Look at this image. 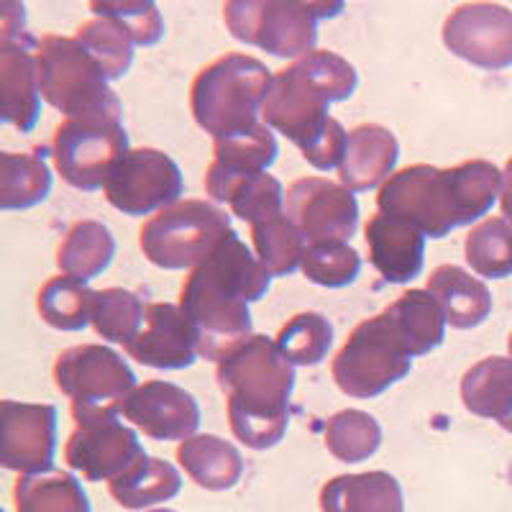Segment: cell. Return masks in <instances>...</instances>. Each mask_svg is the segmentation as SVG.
<instances>
[{
  "label": "cell",
  "instance_id": "6",
  "mask_svg": "<svg viewBox=\"0 0 512 512\" xmlns=\"http://www.w3.org/2000/svg\"><path fill=\"white\" fill-rule=\"evenodd\" d=\"M39 93L64 118L123 116L118 95L93 54L75 36L47 34L36 41Z\"/></svg>",
  "mask_w": 512,
  "mask_h": 512
},
{
  "label": "cell",
  "instance_id": "25",
  "mask_svg": "<svg viewBox=\"0 0 512 512\" xmlns=\"http://www.w3.org/2000/svg\"><path fill=\"white\" fill-rule=\"evenodd\" d=\"M177 461L187 477L208 492H223L244 477V456L233 443L200 433L177 446Z\"/></svg>",
  "mask_w": 512,
  "mask_h": 512
},
{
  "label": "cell",
  "instance_id": "42",
  "mask_svg": "<svg viewBox=\"0 0 512 512\" xmlns=\"http://www.w3.org/2000/svg\"><path fill=\"white\" fill-rule=\"evenodd\" d=\"M24 6L21 3H0V41L24 36Z\"/></svg>",
  "mask_w": 512,
  "mask_h": 512
},
{
  "label": "cell",
  "instance_id": "11",
  "mask_svg": "<svg viewBox=\"0 0 512 512\" xmlns=\"http://www.w3.org/2000/svg\"><path fill=\"white\" fill-rule=\"evenodd\" d=\"M75 431L64 446V461L88 482H108L126 474L146 456L134 428L118 420V413L88 405H72Z\"/></svg>",
  "mask_w": 512,
  "mask_h": 512
},
{
  "label": "cell",
  "instance_id": "3",
  "mask_svg": "<svg viewBox=\"0 0 512 512\" xmlns=\"http://www.w3.org/2000/svg\"><path fill=\"white\" fill-rule=\"evenodd\" d=\"M502 192V172L487 159L456 167L410 164L397 169L377 192L384 216L413 223L423 236L446 239L459 226L487 216Z\"/></svg>",
  "mask_w": 512,
  "mask_h": 512
},
{
  "label": "cell",
  "instance_id": "28",
  "mask_svg": "<svg viewBox=\"0 0 512 512\" xmlns=\"http://www.w3.org/2000/svg\"><path fill=\"white\" fill-rule=\"evenodd\" d=\"M384 313L390 315L400 336L405 338L413 359L431 354L446 338V315L428 290L402 292L390 308H384Z\"/></svg>",
  "mask_w": 512,
  "mask_h": 512
},
{
  "label": "cell",
  "instance_id": "39",
  "mask_svg": "<svg viewBox=\"0 0 512 512\" xmlns=\"http://www.w3.org/2000/svg\"><path fill=\"white\" fill-rule=\"evenodd\" d=\"M300 269L305 280L328 290H338L354 285L361 272V256L349 244H313L305 249Z\"/></svg>",
  "mask_w": 512,
  "mask_h": 512
},
{
  "label": "cell",
  "instance_id": "34",
  "mask_svg": "<svg viewBox=\"0 0 512 512\" xmlns=\"http://www.w3.org/2000/svg\"><path fill=\"white\" fill-rule=\"evenodd\" d=\"M146 305L139 295L123 287H108V290H93L90 303V323L95 333L111 344L126 346L144 326Z\"/></svg>",
  "mask_w": 512,
  "mask_h": 512
},
{
  "label": "cell",
  "instance_id": "4",
  "mask_svg": "<svg viewBox=\"0 0 512 512\" xmlns=\"http://www.w3.org/2000/svg\"><path fill=\"white\" fill-rule=\"evenodd\" d=\"M218 387L228 400L233 436L254 451H267L285 438L295 367L267 336L251 333L216 364Z\"/></svg>",
  "mask_w": 512,
  "mask_h": 512
},
{
  "label": "cell",
  "instance_id": "31",
  "mask_svg": "<svg viewBox=\"0 0 512 512\" xmlns=\"http://www.w3.org/2000/svg\"><path fill=\"white\" fill-rule=\"evenodd\" d=\"M16 512H93L88 495L70 472L21 477L13 484Z\"/></svg>",
  "mask_w": 512,
  "mask_h": 512
},
{
  "label": "cell",
  "instance_id": "5",
  "mask_svg": "<svg viewBox=\"0 0 512 512\" xmlns=\"http://www.w3.org/2000/svg\"><path fill=\"white\" fill-rule=\"evenodd\" d=\"M267 64L251 54L228 52L205 64L190 85V111L213 141L262 126V105L272 85Z\"/></svg>",
  "mask_w": 512,
  "mask_h": 512
},
{
  "label": "cell",
  "instance_id": "40",
  "mask_svg": "<svg viewBox=\"0 0 512 512\" xmlns=\"http://www.w3.org/2000/svg\"><path fill=\"white\" fill-rule=\"evenodd\" d=\"M90 11L113 18L136 47H154L164 39V21L157 3H90Z\"/></svg>",
  "mask_w": 512,
  "mask_h": 512
},
{
  "label": "cell",
  "instance_id": "9",
  "mask_svg": "<svg viewBox=\"0 0 512 512\" xmlns=\"http://www.w3.org/2000/svg\"><path fill=\"white\" fill-rule=\"evenodd\" d=\"M413 367L405 338L387 313L361 320L346 344L333 356L331 374L338 390L359 400H372L405 379Z\"/></svg>",
  "mask_w": 512,
  "mask_h": 512
},
{
  "label": "cell",
  "instance_id": "44",
  "mask_svg": "<svg viewBox=\"0 0 512 512\" xmlns=\"http://www.w3.org/2000/svg\"><path fill=\"white\" fill-rule=\"evenodd\" d=\"M507 351H510V359H512V333H510V338H507Z\"/></svg>",
  "mask_w": 512,
  "mask_h": 512
},
{
  "label": "cell",
  "instance_id": "43",
  "mask_svg": "<svg viewBox=\"0 0 512 512\" xmlns=\"http://www.w3.org/2000/svg\"><path fill=\"white\" fill-rule=\"evenodd\" d=\"M502 218L512 226V157L507 159L505 172H502V192H500Z\"/></svg>",
  "mask_w": 512,
  "mask_h": 512
},
{
  "label": "cell",
  "instance_id": "38",
  "mask_svg": "<svg viewBox=\"0 0 512 512\" xmlns=\"http://www.w3.org/2000/svg\"><path fill=\"white\" fill-rule=\"evenodd\" d=\"M75 39L95 57L108 80H121L134 64V41L113 18L95 16L77 29Z\"/></svg>",
  "mask_w": 512,
  "mask_h": 512
},
{
  "label": "cell",
  "instance_id": "35",
  "mask_svg": "<svg viewBox=\"0 0 512 512\" xmlns=\"http://www.w3.org/2000/svg\"><path fill=\"white\" fill-rule=\"evenodd\" d=\"M464 254L479 277L505 280L512 274V226L502 216L484 218L466 236Z\"/></svg>",
  "mask_w": 512,
  "mask_h": 512
},
{
  "label": "cell",
  "instance_id": "20",
  "mask_svg": "<svg viewBox=\"0 0 512 512\" xmlns=\"http://www.w3.org/2000/svg\"><path fill=\"white\" fill-rule=\"evenodd\" d=\"M41 113L36 41L29 34L0 41V118L29 134Z\"/></svg>",
  "mask_w": 512,
  "mask_h": 512
},
{
  "label": "cell",
  "instance_id": "17",
  "mask_svg": "<svg viewBox=\"0 0 512 512\" xmlns=\"http://www.w3.org/2000/svg\"><path fill=\"white\" fill-rule=\"evenodd\" d=\"M121 415L154 441H187L200 425L198 400L164 379L139 384L121 405Z\"/></svg>",
  "mask_w": 512,
  "mask_h": 512
},
{
  "label": "cell",
  "instance_id": "32",
  "mask_svg": "<svg viewBox=\"0 0 512 512\" xmlns=\"http://www.w3.org/2000/svg\"><path fill=\"white\" fill-rule=\"evenodd\" d=\"M251 241H254L256 259L269 269L272 277H290L303 264V254L308 249L285 210L254 223Z\"/></svg>",
  "mask_w": 512,
  "mask_h": 512
},
{
  "label": "cell",
  "instance_id": "15",
  "mask_svg": "<svg viewBox=\"0 0 512 512\" xmlns=\"http://www.w3.org/2000/svg\"><path fill=\"white\" fill-rule=\"evenodd\" d=\"M443 44L479 70L512 67V11L497 3H464L443 21Z\"/></svg>",
  "mask_w": 512,
  "mask_h": 512
},
{
  "label": "cell",
  "instance_id": "19",
  "mask_svg": "<svg viewBox=\"0 0 512 512\" xmlns=\"http://www.w3.org/2000/svg\"><path fill=\"white\" fill-rule=\"evenodd\" d=\"M280 154L269 126H256L239 136H228L213 144V162L205 172V190L218 203H228L244 182L264 175Z\"/></svg>",
  "mask_w": 512,
  "mask_h": 512
},
{
  "label": "cell",
  "instance_id": "13",
  "mask_svg": "<svg viewBox=\"0 0 512 512\" xmlns=\"http://www.w3.org/2000/svg\"><path fill=\"white\" fill-rule=\"evenodd\" d=\"M105 200L123 216L141 218L175 205L185 192V180L169 154L141 146L128 149L105 180Z\"/></svg>",
  "mask_w": 512,
  "mask_h": 512
},
{
  "label": "cell",
  "instance_id": "18",
  "mask_svg": "<svg viewBox=\"0 0 512 512\" xmlns=\"http://www.w3.org/2000/svg\"><path fill=\"white\" fill-rule=\"evenodd\" d=\"M126 354L152 369H187L200 356L198 331L180 305H146L144 326L126 346Z\"/></svg>",
  "mask_w": 512,
  "mask_h": 512
},
{
  "label": "cell",
  "instance_id": "24",
  "mask_svg": "<svg viewBox=\"0 0 512 512\" xmlns=\"http://www.w3.org/2000/svg\"><path fill=\"white\" fill-rule=\"evenodd\" d=\"M323 512H405L402 487L387 472L341 474L320 487Z\"/></svg>",
  "mask_w": 512,
  "mask_h": 512
},
{
  "label": "cell",
  "instance_id": "8",
  "mask_svg": "<svg viewBox=\"0 0 512 512\" xmlns=\"http://www.w3.org/2000/svg\"><path fill=\"white\" fill-rule=\"evenodd\" d=\"M231 216L208 200H177L141 226L139 246L159 269H195L231 233Z\"/></svg>",
  "mask_w": 512,
  "mask_h": 512
},
{
  "label": "cell",
  "instance_id": "10",
  "mask_svg": "<svg viewBox=\"0 0 512 512\" xmlns=\"http://www.w3.org/2000/svg\"><path fill=\"white\" fill-rule=\"evenodd\" d=\"M128 152V134L121 116L64 118L52 136L54 167L75 190L95 192L118 159Z\"/></svg>",
  "mask_w": 512,
  "mask_h": 512
},
{
  "label": "cell",
  "instance_id": "21",
  "mask_svg": "<svg viewBox=\"0 0 512 512\" xmlns=\"http://www.w3.org/2000/svg\"><path fill=\"white\" fill-rule=\"evenodd\" d=\"M364 241L369 262L392 285H405L423 272L425 236L413 223L374 213L364 226Z\"/></svg>",
  "mask_w": 512,
  "mask_h": 512
},
{
  "label": "cell",
  "instance_id": "2",
  "mask_svg": "<svg viewBox=\"0 0 512 512\" xmlns=\"http://www.w3.org/2000/svg\"><path fill=\"white\" fill-rule=\"evenodd\" d=\"M272 274L231 231L203 264L185 277L180 308L198 331L200 356L216 361L251 336L249 303L267 295Z\"/></svg>",
  "mask_w": 512,
  "mask_h": 512
},
{
  "label": "cell",
  "instance_id": "27",
  "mask_svg": "<svg viewBox=\"0 0 512 512\" xmlns=\"http://www.w3.org/2000/svg\"><path fill=\"white\" fill-rule=\"evenodd\" d=\"M180 489V472L157 456H141L126 474L108 484L113 500L126 510H144L159 502H169L180 495Z\"/></svg>",
  "mask_w": 512,
  "mask_h": 512
},
{
  "label": "cell",
  "instance_id": "7",
  "mask_svg": "<svg viewBox=\"0 0 512 512\" xmlns=\"http://www.w3.org/2000/svg\"><path fill=\"white\" fill-rule=\"evenodd\" d=\"M344 11V3L313 0H231L223 6V21L233 39L259 47L282 59H303L315 52L318 21Z\"/></svg>",
  "mask_w": 512,
  "mask_h": 512
},
{
  "label": "cell",
  "instance_id": "22",
  "mask_svg": "<svg viewBox=\"0 0 512 512\" xmlns=\"http://www.w3.org/2000/svg\"><path fill=\"white\" fill-rule=\"evenodd\" d=\"M400 144L390 128L379 123H361L349 131L344 162L338 167V180L351 192H367L382 187L395 175Z\"/></svg>",
  "mask_w": 512,
  "mask_h": 512
},
{
  "label": "cell",
  "instance_id": "45",
  "mask_svg": "<svg viewBox=\"0 0 512 512\" xmlns=\"http://www.w3.org/2000/svg\"><path fill=\"white\" fill-rule=\"evenodd\" d=\"M149 512H175V510H167V507H164V510H149Z\"/></svg>",
  "mask_w": 512,
  "mask_h": 512
},
{
  "label": "cell",
  "instance_id": "12",
  "mask_svg": "<svg viewBox=\"0 0 512 512\" xmlns=\"http://www.w3.org/2000/svg\"><path fill=\"white\" fill-rule=\"evenodd\" d=\"M57 390L70 397L72 405H88L121 413L126 397L139 387L134 369L108 346L82 344L62 351L52 369Z\"/></svg>",
  "mask_w": 512,
  "mask_h": 512
},
{
  "label": "cell",
  "instance_id": "14",
  "mask_svg": "<svg viewBox=\"0 0 512 512\" xmlns=\"http://www.w3.org/2000/svg\"><path fill=\"white\" fill-rule=\"evenodd\" d=\"M285 213L305 244H346L359 223L356 195L326 177H300L285 192Z\"/></svg>",
  "mask_w": 512,
  "mask_h": 512
},
{
  "label": "cell",
  "instance_id": "30",
  "mask_svg": "<svg viewBox=\"0 0 512 512\" xmlns=\"http://www.w3.org/2000/svg\"><path fill=\"white\" fill-rule=\"evenodd\" d=\"M52 192V172L39 154H0V208L26 210Z\"/></svg>",
  "mask_w": 512,
  "mask_h": 512
},
{
  "label": "cell",
  "instance_id": "41",
  "mask_svg": "<svg viewBox=\"0 0 512 512\" xmlns=\"http://www.w3.org/2000/svg\"><path fill=\"white\" fill-rule=\"evenodd\" d=\"M228 205H231L233 216H239L241 221L254 226V223L285 210V190H282V182L277 177L264 172V175L244 182L239 190L233 192Z\"/></svg>",
  "mask_w": 512,
  "mask_h": 512
},
{
  "label": "cell",
  "instance_id": "29",
  "mask_svg": "<svg viewBox=\"0 0 512 512\" xmlns=\"http://www.w3.org/2000/svg\"><path fill=\"white\" fill-rule=\"evenodd\" d=\"M116 256L113 233L98 221H77L64 233L57 249V267L62 274L80 282H90L111 267Z\"/></svg>",
  "mask_w": 512,
  "mask_h": 512
},
{
  "label": "cell",
  "instance_id": "26",
  "mask_svg": "<svg viewBox=\"0 0 512 512\" xmlns=\"http://www.w3.org/2000/svg\"><path fill=\"white\" fill-rule=\"evenodd\" d=\"M464 408L477 418L497 420L512 433V359L487 356L461 379Z\"/></svg>",
  "mask_w": 512,
  "mask_h": 512
},
{
  "label": "cell",
  "instance_id": "23",
  "mask_svg": "<svg viewBox=\"0 0 512 512\" xmlns=\"http://www.w3.org/2000/svg\"><path fill=\"white\" fill-rule=\"evenodd\" d=\"M428 292L436 297L446 323L456 331H472L492 313L489 287L456 264H441L433 269L428 277Z\"/></svg>",
  "mask_w": 512,
  "mask_h": 512
},
{
  "label": "cell",
  "instance_id": "37",
  "mask_svg": "<svg viewBox=\"0 0 512 512\" xmlns=\"http://www.w3.org/2000/svg\"><path fill=\"white\" fill-rule=\"evenodd\" d=\"M382 446V425L364 410H341L326 423V448L344 464H359Z\"/></svg>",
  "mask_w": 512,
  "mask_h": 512
},
{
  "label": "cell",
  "instance_id": "33",
  "mask_svg": "<svg viewBox=\"0 0 512 512\" xmlns=\"http://www.w3.org/2000/svg\"><path fill=\"white\" fill-rule=\"evenodd\" d=\"M90 303H93V290L88 282H80L67 274L52 277L36 295V310L41 320L57 331H82L88 326Z\"/></svg>",
  "mask_w": 512,
  "mask_h": 512
},
{
  "label": "cell",
  "instance_id": "1",
  "mask_svg": "<svg viewBox=\"0 0 512 512\" xmlns=\"http://www.w3.org/2000/svg\"><path fill=\"white\" fill-rule=\"evenodd\" d=\"M356 85L359 75L349 59L315 49L272 77L262 123L287 136L310 167L320 172L341 167L349 131L328 116V105L349 100Z\"/></svg>",
  "mask_w": 512,
  "mask_h": 512
},
{
  "label": "cell",
  "instance_id": "36",
  "mask_svg": "<svg viewBox=\"0 0 512 512\" xmlns=\"http://www.w3.org/2000/svg\"><path fill=\"white\" fill-rule=\"evenodd\" d=\"M274 344L292 367H315L326 359L333 346L331 320L313 310L292 315L274 336Z\"/></svg>",
  "mask_w": 512,
  "mask_h": 512
},
{
  "label": "cell",
  "instance_id": "16",
  "mask_svg": "<svg viewBox=\"0 0 512 512\" xmlns=\"http://www.w3.org/2000/svg\"><path fill=\"white\" fill-rule=\"evenodd\" d=\"M57 408L36 402H0V464L24 477L52 474Z\"/></svg>",
  "mask_w": 512,
  "mask_h": 512
}]
</instances>
